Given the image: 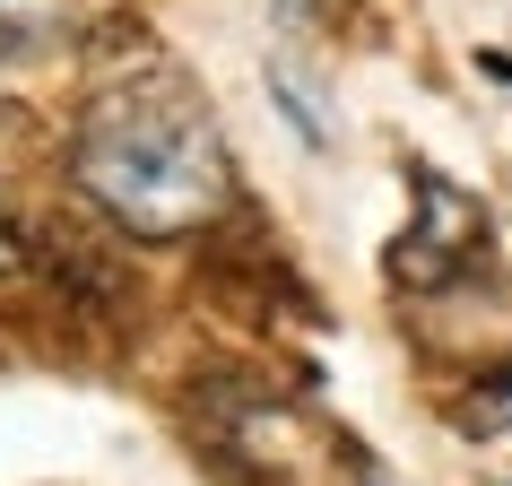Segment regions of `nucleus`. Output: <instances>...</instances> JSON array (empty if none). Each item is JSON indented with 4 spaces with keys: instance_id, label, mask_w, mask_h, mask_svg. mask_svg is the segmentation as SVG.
Listing matches in <instances>:
<instances>
[{
    "instance_id": "obj_5",
    "label": "nucleus",
    "mask_w": 512,
    "mask_h": 486,
    "mask_svg": "<svg viewBox=\"0 0 512 486\" xmlns=\"http://www.w3.org/2000/svg\"><path fill=\"white\" fill-rule=\"evenodd\" d=\"M0 270H18V235L9 226H0Z\"/></svg>"
},
{
    "instance_id": "obj_3",
    "label": "nucleus",
    "mask_w": 512,
    "mask_h": 486,
    "mask_svg": "<svg viewBox=\"0 0 512 486\" xmlns=\"http://www.w3.org/2000/svg\"><path fill=\"white\" fill-rule=\"evenodd\" d=\"M70 9L79 0H0V61L53 53L61 35H70Z\"/></svg>"
},
{
    "instance_id": "obj_6",
    "label": "nucleus",
    "mask_w": 512,
    "mask_h": 486,
    "mask_svg": "<svg viewBox=\"0 0 512 486\" xmlns=\"http://www.w3.org/2000/svg\"><path fill=\"white\" fill-rule=\"evenodd\" d=\"M278 9H287V18H313V0H278Z\"/></svg>"
},
{
    "instance_id": "obj_1",
    "label": "nucleus",
    "mask_w": 512,
    "mask_h": 486,
    "mask_svg": "<svg viewBox=\"0 0 512 486\" xmlns=\"http://www.w3.org/2000/svg\"><path fill=\"white\" fill-rule=\"evenodd\" d=\"M70 165H79L87 200L148 243L200 235L235 200V165H226V139H217L209 105L165 61H148L131 87H105L87 105Z\"/></svg>"
},
{
    "instance_id": "obj_2",
    "label": "nucleus",
    "mask_w": 512,
    "mask_h": 486,
    "mask_svg": "<svg viewBox=\"0 0 512 486\" xmlns=\"http://www.w3.org/2000/svg\"><path fill=\"white\" fill-rule=\"evenodd\" d=\"M478 235H486V217H478V200H460L443 174H417V226L400 235V287H443V278L478 252Z\"/></svg>"
},
{
    "instance_id": "obj_4",
    "label": "nucleus",
    "mask_w": 512,
    "mask_h": 486,
    "mask_svg": "<svg viewBox=\"0 0 512 486\" xmlns=\"http://www.w3.org/2000/svg\"><path fill=\"white\" fill-rule=\"evenodd\" d=\"M270 96H278V105H287V122H296V139H304V148H330L322 96H313V87H304L296 70H287V61H270Z\"/></svg>"
}]
</instances>
